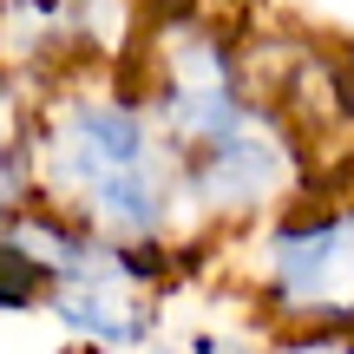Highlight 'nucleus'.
I'll return each mask as SVG.
<instances>
[{"instance_id": "f03ea898", "label": "nucleus", "mask_w": 354, "mask_h": 354, "mask_svg": "<svg viewBox=\"0 0 354 354\" xmlns=\"http://www.w3.org/2000/svg\"><path fill=\"white\" fill-rule=\"evenodd\" d=\"M33 203L138 256H171L190 230L184 184L151 105L118 73H79L33 105Z\"/></svg>"}, {"instance_id": "7ed1b4c3", "label": "nucleus", "mask_w": 354, "mask_h": 354, "mask_svg": "<svg viewBox=\"0 0 354 354\" xmlns=\"http://www.w3.org/2000/svg\"><path fill=\"white\" fill-rule=\"evenodd\" d=\"M250 295L269 322L308 335L354 328V197H295L282 216L250 230Z\"/></svg>"}, {"instance_id": "f257e3e1", "label": "nucleus", "mask_w": 354, "mask_h": 354, "mask_svg": "<svg viewBox=\"0 0 354 354\" xmlns=\"http://www.w3.org/2000/svg\"><path fill=\"white\" fill-rule=\"evenodd\" d=\"M138 99L151 105L190 230H263L308 197V151L289 105L256 86L236 33L210 13L151 20L138 39Z\"/></svg>"}, {"instance_id": "20e7f679", "label": "nucleus", "mask_w": 354, "mask_h": 354, "mask_svg": "<svg viewBox=\"0 0 354 354\" xmlns=\"http://www.w3.org/2000/svg\"><path fill=\"white\" fill-rule=\"evenodd\" d=\"M33 105L13 66H0V230L33 210Z\"/></svg>"}]
</instances>
